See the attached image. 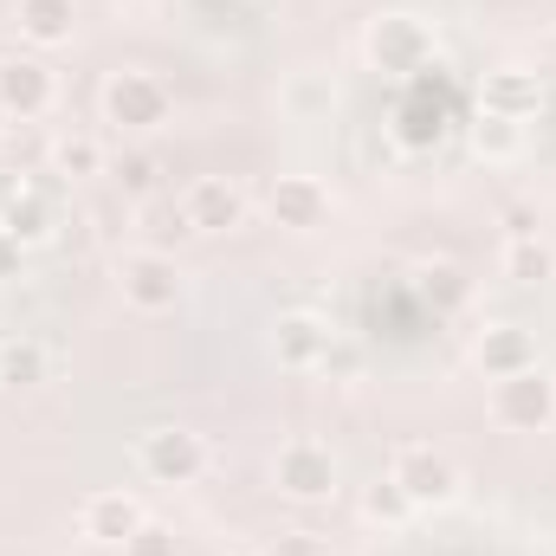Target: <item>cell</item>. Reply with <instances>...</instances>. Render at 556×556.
I'll list each match as a JSON object with an SVG mask.
<instances>
[{
	"label": "cell",
	"mask_w": 556,
	"mask_h": 556,
	"mask_svg": "<svg viewBox=\"0 0 556 556\" xmlns=\"http://www.w3.org/2000/svg\"><path fill=\"white\" fill-rule=\"evenodd\" d=\"M433 52H440L433 26H427L420 13H408V7L376 13L369 33H363V59H369L376 72H389V78H420V72L433 65Z\"/></svg>",
	"instance_id": "cell-1"
},
{
	"label": "cell",
	"mask_w": 556,
	"mask_h": 556,
	"mask_svg": "<svg viewBox=\"0 0 556 556\" xmlns=\"http://www.w3.org/2000/svg\"><path fill=\"white\" fill-rule=\"evenodd\" d=\"M98 104H104V124H117L124 137H149V130H162L168 111H175V98H168V85H162L155 72H111Z\"/></svg>",
	"instance_id": "cell-2"
},
{
	"label": "cell",
	"mask_w": 556,
	"mask_h": 556,
	"mask_svg": "<svg viewBox=\"0 0 556 556\" xmlns=\"http://www.w3.org/2000/svg\"><path fill=\"white\" fill-rule=\"evenodd\" d=\"M337 479H343V466H337V453L324 440H285L278 446L273 485L291 505H330L337 498Z\"/></svg>",
	"instance_id": "cell-3"
},
{
	"label": "cell",
	"mask_w": 556,
	"mask_h": 556,
	"mask_svg": "<svg viewBox=\"0 0 556 556\" xmlns=\"http://www.w3.org/2000/svg\"><path fill=\"white\" fill-rule=\"evenodd\" d=\"M137 466L149 485H194L207 472V440L194 427H149L137 440Z\"/></svg>",
	"instance_id": "cell-4"
},
{
	"label": "cell",
	"mask_w": 556,
	"mask_h": 556,
	"mask_svg": "<svg viewBox=\"0 0 556 556\" xmlns=\"http://www.w3.org/2000/svg\"><path fill=\"white\" fill-rule=\"evenodd\" d=\"M492 420L511 427V433H544L556 420V376L538 369H518V376H498L492 382Z\"/></svg>",
	"instance_id": "cell-5"
},
{
	"label": "cell",
	"mask_w": 556,
	"mask_h": 556,
	"mask_svg": "<svg viewBox=\"0 0 556 556\" xmlns=\"http://www.w3.org/2000/svg\"><path fill=\"white\" fill-rule=\"evenodd\" d=\"M389 479L408 492L415 511H446V505L459 498V466H453L440 446H402L395 466H389Z\"/></svg>",
	"instance_id": "cell-6"
},
{
	"label": "cell",
	"mask_w": 556,
	"mask_h": 556,
	"mask_svg": "<svg viewBox=\"0 0 556 556\" xmlns=\"http://www.w3.org/2000/svg\"><path fill=\"white\" fill-rule=\"evenodd\" d=\"M117 285H124V298H130L137 311H175L181 291H188V278H181V266H175V253H155V247L124 253V260H117Z\"/></svg>",
	"instance_id": "cell-7"
},
{
	"label": "cell",
	"mask_w": 556,
	"mask_h": 556,
	"mask_svg": "<svg viewBox=\"0 0 556 556\" xmlns=\"http://www.w3.org/2000/svg\"><path fill=\"white\" fill-rule=\"evenodd\" d=\"M142 525H149V511H142L137 492H91V498L78 505V531H85L98 551H124V544H137Z\"/></svg>",
	"instance_id": "cell-8"
},
{
	"label": "cell",
	"mask_w": 556,
	"mask_h": 556,
	"mask_svg": "<svg viewBox=\"0 0 556 556\" xmlns=\"http://www.w3.org/2000/svg\"><path fill=\"white\" fill-rule=\"evenodd\" d=\"M181 214H188L194 233H233V227H247V194L227 175H201V181H188Z\"/></svg>",
	"instance_id": "cell-9"
},
{
	"label": "cell",
	"mask_w": 556,
	"mask_h": 556,
	"mask_svg": "<svg viewBox=\"0 0 556 556\" xmlns=\"http://www.w3.org/2000/svg\"><path fill=\"white\" fill-rule=\"evenodd\" d=\"M52 98H59V78H52L46 59H0V104H7V117L33 124V117L52 111Z\"/></svg>",
	"instance_id": "cell-10"
},
{
	"label": "cell",
	"mask_w": 556,
	"mask_h": 556,
	"mask_svg": "<svg viewBox=\"0 0 556 556\" xmlns=\"http://www.w3.org/2000/svg\"><path fill=\"white\" fill-rule=\"evenodd\" d=\"M330 317H317V311H278L273 324V356L278 369H317L324 363V350H330Z\"/></svg>",
	"instance_id": "cell-11"
},
{
	"label": "cell",
	"mask_w": 556,
	"mask_h": 556,
	"mask_svg": "<svg viewBox=\"0 0 556 556\" xmlns=\"http://www.w3.org/2000/svg\"><path fill=\"white\" fill-rule=\"evenodd\" d=\"M266 207H273L278 227L311 233V227H324V220H330V188H324L317 175H278L273 194H266Z\"/></svg>",
	"instance_id": "cell-12"
},
{
	"label": "cell",
	"mask_w": 556,
	"mask_h": 556,
	"mask_svg": "<svg viewBox=\"0 0 556 556\" xmlns=\"http://www.w3.org/2000/svg\"><path fill=\"white\" fill-rule=\"evenodd\" d=\"M472 363L485 369V382L518 376V369H538V337L525 324H485L479 343H472Z\"/></svg>",
	"instance_id": "cell-13"
},
{
	"label": "cell",
	"mask_w": 556,
	"mask_h": 556,
	"mask_svg": "<svg viewBox=\"0 0 556 556\" xmlns=\"http://www.w3.org/2000/svg\"><path fill=\"white\" fill-rule=\"evenodd\" d=\"M479 111H498V117L531 124V117L544 111V78H538V72H525V65H498V72H485Z\"/></svg>",
	"instance_id": "cell-14"
},
{
	"label": "cell",
	"mask_w": 556,
	"mask_h": 556,
	"mask_svg": "<svg viewBox=\"0 0 556 556\" xmlns=\"http://www.w3.org/2000/svg\"><path fill=\"white\" fill-rule=\"evenodd\" d=\"M0 227H7V233L33 253V247H46V240L59 233V207H52L39 188H26V181H20V188L0 201Z\"/></svg>",
	"instance_id": "cell-15"
},
{
	"label": "cell",
	"mask_w": 556,
	"mask_h": 556,
	"mask_svg": "<svg viewBox=\"0 0 556 556\" xmlns=\"http://www.w3.org/2000/svg\"><path fill=\"white\" fill-rule=\"evenodd\" d=\"M498 273L511 285H551L556 278V247L544 233H511L505 253H498Z\"/></svg>",
	"instance_id": "cell-16"
},
{
	"label": "cell",
	"mask_w": 556,
	"mask_h": 556,
	"mask_svg": "<svg viewBox=\"0 0 556 556\" xmlns=\"http://www.w3.org/2000/svg\"><path fill=\"white\" fill-rule=\"evenodd\" d=\"M446 130H453V117H446V104L440 98H408L402 111H395V142L402 149H440L446 142Z\"/></svg>",
	"instance_id": "cell-17"
},
{
	"label": "cell",
	"mask_w": 556,
	"mask_h": 556,
	"mask_svg": "<svg viewBox=\"0 0 556 556\" xmlns=\"http://www.w3.org/2000/svg\"><path fill=\"white\" fill-rule=\"evenodd\" d=\"M13 20H20V39H33V46H65L72 26H78V7H72V0H20Z\"/></svg>",
	"instance_id": "cell-18"
},
{
	"label": "cell",
	"mask_w": 556,
	"mask_h": 556,
	"mask_svg": "<svg viewBox=\"0 0 556 556\" xmlns=\"http://www.w3.org/2000/svg\"><path fill=\"white\" fill-rule=\"evenodd\" d=\"M466 142H472L479 162H518L525 155V124L518 117H498V111H479L466 124Z\"/></svg>",
	"instance_id": "cell-19"
},
{
	"label": "cell",
	"mask_w": 556,
	"mask_h": 556,
	"mask_svg": "<svg viewBox=\"0 0 556 556\" xmlns=\"http://www.w3.org/2000/svg\"><path fill=\"white\" fill-rule=\"evenodd\" d=\"M46 162H52V175H65V181H91V175H104V168H111L104 142L85 137V130H65V137H52Z\"/></svg>",
	"instance_id": "cell-20"
},
{
	"label": "cell",
	"mask_w": 556,
	"mask_h": 556,
	"mask_svg": "<svg viewBox=\"0 0 556 556\" xmlns=\"http://www.w3.org/2000/svg\"><path fill=\"white\" fill-rule=\"evenodd\" d=\"M46 382V343H33V337H7L0 343V389H39Z\"/></svg>",
	"instance_id": "cell-21"
},
{
	"label": "cell",
	"mask_w": 556,
	"mask_h": 556,
	"mask_svg": "<svg viewBox=\"0 0 556 556\" xmlns=\"http://www.w3.org/2000/svg\"><path fill=\"white\" fill-rule=\"evenodd\" d=\"M363 518H369V525H382V531H395V525H408V518H415V505H408V492L382 472V479H369V485H363Z\"/></svg>",
	"instance_id": "cell-22"
},
{
	"label": "cell",
	"mask_w": 556,
	"mask_h": 556,
	"mask_svg": "<svg viewBox=\"0 0 556 556\" xmlns=\"http://www.w3.org/2000/svg\"><path fill=\"white\" fill-rule=\"evenodd\" d=\"M466 291H472V285H466L459 266H446V260H440V266H420V298H427L433 311H459Z\"/></svg>",
	"instance_id": "cell-23"
},
{
	"label": "cell",
	"mask_w": 556,
	"mask_h": 556,
	"mask_svg": "<svg viewBox=\"0 0 556 556\" xmlns=\"http://www.w3.org/2000/svg\"><path fill=\"white\" fill-rule=\"evenodd\" d=\"M111 175H117V188H124V194H137V201H149V194L162 188V162H155L149 149H124Z\"/></svg>",
	"instance_id": "cell-24"
},
{
	"label": "cell",
	"mask_w": 556,
	"mask_h": 556,
	"mask_svg": "<svg viewBox=\"0 0 556 556\" xmlns=\"http://www.w3.org/2000/svg\"><path fill=\"white\" fill-rule=\"evenodd\" d=\"M317 376H330V382H356V376H363V350H356L350 337H330V350H324Z\"/></svg>",
	"instance_id": "cell-25"
},
{
	"label": "cell",
	"mask_w": 556,
	"mask_h": 556,
	"mask_svg": "<svg viewBox=\"0 0 556 556\" xmlns=\"http://www.w3.org/2000/svg\"><path fill=\"white\" fill-rule=\"evenodd\" d=\"M188 233H194V227H188L181 207H162V214L149 220V247H155V253H168V240H188Z\"/></svg>",
	"instance_id": "cell-26"
},
{
	"label": "cell",
	"mask_w": 556,
	"mask_h": 556,
	"mask_svg": "<svg viewBox=\"0 0 556 556\" xmlns=\"http://www.w3.org/2000/svg\"><path fill=\"white\" fill-rule=\"evenodd\" d=\"M260 556H330V551H324V538H317V531H278Z\"/></svg>",
	"instance_id": "cell-27"
},
{
	"label": "cell",
	"mask_w": 556,
	"mask_h": 556,
	"mask_svg": "<svg viewBox=\"0 0 556 556\" xmlns=\"http://www.w3.org/2000/svg\"><path fill=\"white\" fill-rule=\"evenodd\" d=\"M20 260H26V247L0 227V285H7V278H20Z\"/></svg>",
	"instance_id": "cell-28"
},
{
	"label": "cell",
	"mask_w": 556,
	"mask_h": 556,
	"mask_svg": "<svg viewBox=\"0 0 556 556\" xmlns=\"http://www.w3.org/2000/svg\"><path fill=\"white\" fill-rule=\"evenodd\" d=\"M0 124H13V117H7V104H0Z\"/></svg>",
	"instance_id": "cell-29"
}]
</instances>
